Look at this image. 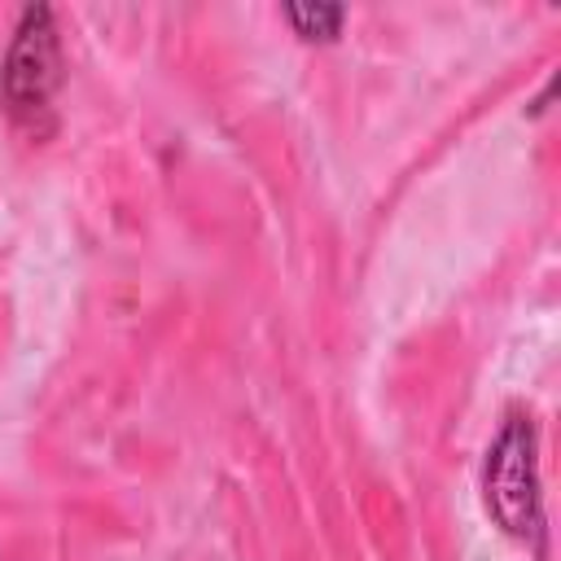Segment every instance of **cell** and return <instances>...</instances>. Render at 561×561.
Returning <instances> with one entry per match:
<instances>
[{"instance_id":"1","label":"cell","mask_w":561,"mask_h":561,"mask_svg":"<svg viewBox=\"0 0 561 561\" xmlns=\"http://www.w3.org/2000/svg\"><path fill=\"white\" fill-rule=\"evenodd\" d=\"M482 491H486L491 517L508 535H517L526 543L543 539L539 469H535V425H530L526 412H508V421L500 425V434H495V443L486 451Z\"/></svg>"},{"instance_id":"2","label":"cell","mask_w":561,"mask_h":561,"mask_svg":"<svg viewBox=\"0 0 561 561\" xmlns=\"http://www.w3.org/2000/svg\"><path fill=\"white\" fill-rule=\"evenodd\" d=\"M57 83H61V53H57L53 13L44 4H35L22 13V26H18L4 70H0V96H4L9 118L39 136L44 131L39 118L48 114Z\"/></svg>"},{"instance_id":"3","label":"cell","mask_w":561,"mask_h":561,"mask_svg":"<svg viewBox=\"0 0 561 561\" xmlns=\"http://www.w3.org/2000/svg\"><path fill=\"white\" fill-rule=\"evenodd\" d=\"M285 18L294 22V31H298L302 39H333L346 13H342L337 4H289Z\"/></svg>"}]
</instances>
